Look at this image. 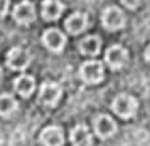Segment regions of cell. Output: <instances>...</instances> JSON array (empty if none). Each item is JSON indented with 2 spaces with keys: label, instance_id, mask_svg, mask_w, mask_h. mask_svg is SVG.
<instances>
[{
  "label": "cell",
  "instance_id": "cell-17",
  "mask_svg": "<svg viewBox=\"0 0 150 146\" xmlns=\"http://www.w3.org/2000/svg\"><path fill=\"white\" fill-rule=\"evenodd\" d=\"M8 5H10V2H8V0H0V19L7 15Z\"/></svg>",
  "mask_w": 150,
  "mask_h": 146
},
{
  "label": "cell",
  "instance_id": "cell-1",
  "mask_svg": "<svg viewBox=\"0 0 150 146\" xmlns=\"http://www.w3.org/2000/svg\"><path fill=\"white\" fill-rule=\"evenodd\" d=\"M111 109L113 113L118 114L123 119H128V118H133L138 109V102L133 96L130 94H118L115 99H113V104H111Z\"/></svg>",
  "mask_w": 150,
  "mask_h": 146
},
{
  "label": "cell",
  "instance_id": "cell-9",
  "mask_svg": "<svg viewBox=\"0 0 150 146\" xmlns=\"http://www.w3.org/2000/svg\"><path fill=\"white\" fill-rule=\"evenodd\" d=\"M14 19L21 25H29L35 20V7L32 2H21L14 8Z\"/></svg>",
  "mask_w": 150,
  "mask_h": 146
},
{
  "label": "cell",
  "instance_id": "cell-14",
  "mask_svg": "<svg viewBox=\"0 0 150 146\" xmlns=\"http://www.w3.org/2000/svg\"><path fill=\"white\" fill-rule=\"evenodd\" d=\"M14 87H15V91H17L19 96H22V98H29L30 94L34 93V89H35V81H34V77L22 74V76H19V77L15 79Z\"/></svg>",
  "mask_w": 150,
  "mask_h": 146
},
{
  "label": "cell",
  "instance_id": "cell-2",
  "mask_svg": "<svg viewBox=\"0 0 150 146\" xmlns=\"http://www.w3.org/2000/svg\"><path fill=\"white\" fill-rule=\"evenodd\" d=\"M79 77L86 84H98L105 77V67L98 60H88L79 67Z\"/></svg>",
  "mask_w": 150,
  "mask_h": 146
},
{
  "label": "cell",
  "instance_id": "cell-13",
  "mask_svg": "<svg viewBox=\"0 0 150 146\" xmlns=\"http://www.w3.org/2000/svg\"><path fill=\"white\" fill-rule=\"evenodd\" d=\"M64 12V5L59 0H44L42 2V17L46 20L59 19Z\"/></svg>",
  "mask_w": 150,
  "mask_h": 146
},
{
  "label": "cell",
  "instance_id": "cell-6",
  "mask_svg": "<svg viewBox=\"0 0 150 146\" xmlns=\"http://www.w3.org/2000/svg\"><path fill=\"white\" fill-rule=\"evenodd\" d=\"M30 64V54L22 49V47H14L7 54V66L12 71H24Z\"/></svg>",
  "mask_w": 150,
  "mask_h": 146
},
{
  "label": "cell",
  "instance_id": "cell-8",
  "mask_svg": "<svg viewBox=\"0 0 150 146\" xmlns=\"http://www.w3.org/2000/svg\"><path fill=\"white\" fill-rule=\"evenodd\" d=\"M93 128H95L96 134L103 138V140H106V138H111L113 134L116 133V123L110 116L106 114H100V116H96L95 121H93Z\"/></svg>",
  "mask_w": 150,
  "mask_h": 146
},
{
  "label": "cell",
  "instance_id": "cell-10",
  "mask_svg": "<svg viewBox=\"0 0 150 146\" xmlns=\"http://www.w3.org/2000/svg\"><path fill=\"white\" fill-rule=\"evenodd\" d=\"M42 146H62L64 143V133L59 126H49L39 136Z\"/></svg>",
  "mask_w": 150,
  "mask_h": 146
},
{
  "label": "cell",
  "instance_id": "cell-18",
  "mask_svg": "<svg viewBox=\"0 0 150 146\" xmlns=\"http://www.w3.org/2000/svg\"><path fill=\"white\" fill-rule=\"evenodd\" d=\"M123 5H127L128 8H137V7L142 4V0H122Z\"/></svg>",
  "mask_w": 150,
  "mask_h": 146
},
{
  "label": "cell",
  "instance_id": "cell-15",
  "mask_svg": "<svg viewBox=\"0 0 150 146\" xmlns=\"http://www.w3.org/2000/svg\"><path fill=\"white\" fill-rule=\"evenodd\" d=\"M79 51L84 55H96L101 51V39L96 35H88L79 42Z\"/></svg>",
  "mask_w": 150,
  "mask_h": 146
},
{
  "label": "cell",
  "instance_id": "cell-3",
  "mask_svg": "<svg viewBox=\"0 0 150 146\" xmlns=\"http://www.w3.org/2000/svg\"><path fill=\"white\" fill-rule=\"evenodd\" d=\"M61 96H62L61 86L57 82H52V81H46L41 86V91H39V102L46 107H52L59 102Z\"/></svg>",
  "mask_w": 150,
  "mask_h": 146
},
{
  "label": "cell",
  "instance_id": "cell-4",
  "mask_svg": "<svg viewBox=\"0 0 150 146\" xmlns=\"http://www.w3.org/2000/svg\"><path fill=\"white\" fill-rule=\"evenodd\" d=\"M101 24L108 30H120V29L125 27L127 20H125V15H123V12L118 7L110 5L101 13Z\"/></svg>",
  "mask_w": 150,
  "mask_h": 146
},
{
  "label": "cell",
  "instance_id": "cell-19",
  "mask_svg": "<svg viewBox=\"0 0 150 146\" xmlns=\"http://www.w3.org/2000/svg\"><path fill=\"white\" fill-rule=\"evenodd\" d=\"M145 60L149 62V66H150V46H149V49L145 51Z\"/></svg>",
  "mask_w": 150,
  "mask_h": 146
},
{
  "label": "cell",
  "instance_id": "cell-12",
  "mask_svg": "<svg viewBox=\"0 0 150 146\" xmlns=\"http://www.w3.org/2000/svg\"><path fill=\"white\" fill-rule=\"evenodd\" d=\"M71 143H73V146H91L93 136L89 133L88 126L78 124L73 128L71 129Z\"/></svg>",
  "mask_w": 150,
  "mask_h": 146
},
{
  "label": "cell",
  "instance_id": "cell-7",
  "mask_svg": "<svg viewBox=\"0 0 150 146\" xmlns=\"http://www.w3.org/2000/svg\"><path fill=\"white\" fill-rule=\"evenodd\" d=\"M42 42L51 52H61L66 46V35L59 29H47L42 34Z\"/></svg>",
  "mask_w": 150,
  "mask_h": 146
},
{
  "label": "cell",
  "instance_id": "cell-5",
  "mask_svg": "<svg viewBox=\"0 0 150 146\" xmlns=\"http://www.w3.org/2000/svg\"><path fill=\"white\" fill-rule=\"evenodd\" d=\"M128 59L130 55L127 52V49L122 46H111L106 49V52H105V60H106V64H108L113 71H118V69H123V67L128 64Z\"/></svg>",
  "mask_w": 150,
  "mask_h": 146
},
{
  "label": "cell",
  "instance_id": "cell-16",
  "mask_svg": "<svg viewBox=\"0 0 150 146\" xmlns=\"http://www.w3.org/2000/svg\"><path fill=\"white\" fill-rule=\"evenodd\" d=\"M17 101L12 94H0V116L2 118H10L17 111Z\"/></svg>",
  "mask_w": 150,
  "mask_h": 146
},
{
  "label": "cell",
  "instance_id": "cell-11",
  "mask_svg": "<svg viewBox=\"0 0 150 146\" xmlns=\"http://www.w3.org/2000/svg\"><path fill=\"white\" fill-rule=\"evenodd\" d=\"M89 20H88V15L83 12H74L71 13L66 20V30L69 34H81L83 30H86V27H88Z\"/></svg>",
  "mask_w": 150,
  "mask_h": 146
}]
</instances>
